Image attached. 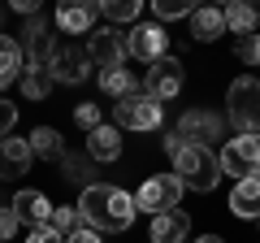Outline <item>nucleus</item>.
Returning <instances> with one entry per match:
<instances>
[{
	"label": "nucleus",
	"instance_id": "1",
	"mask_svg": "<svg viewBox=\"0 0 260 243\" xmlns=\"http://www.w3.org/2000/svg\"><path fill=\"white\" fill-rule=\"evenodd\" d=\"M78 213L100 234H117V230H130V222H135L139 208H135V196L130 191L109 187V183H87L83 196H78Z\"/></svg>",
	"mask_w": 260,
	"mask_h": 243
},
{
	"label": "nucleus",
	"instance_id": "2",
	"mask_svg": "<svg viewBox=\"0 0 260 243\" xmlns=\"http://www.w3.org/2000/svg\"><path fill=\"white\" fill-rule=\"evenodd\" d=\"M174 178L182 183V191H213L221 183L217 152L204 143H182V152L174 157Z\"/></svg>",
	"mask_w": 260,
	"mask_h": 243
},
{
	"label": "nucleus",
	"instance_id": "3",
	"mask_svg": "<svg viewBox=\"0 0 260 243\" xmlns=\"http://www.w3.org/2000/svg\"><path fill=\"white\" fill-rule=\"evenodd\" d=\"M113 117H117V131H156L165 122V104L139 87V92L113 100Z\"/></svg>",
	"mask_w": 260,
	"mask_h": 243
},
{
	"label": "nucleus",
	"instance_id": "4",
	"mask_svg": "<svg viewBox=\"0 0 260 243\" xmlns=\"http://www.w3.org/2000/svg\"><path fill=\"white\" fill-rule=\"evenodd\" d=\"M225 104H230V122L239 126V135L260 131V78L251 74L234 78L230 92H225Z\"/></svg>",
	"mask_w": 260,
	"mask_h": 243
},
{
	"label": "nucleus",
	"instance_id": "5",
	"mask_svg": "<svg viewBox=\"0 0 260 243\" xmlns=\"http://www.w3.org/2000/svg\"><path fill=\"white\" fill-rule=\"evenodd\" d=\"M217 165H221V178H247V174H260V131L251 135H239V139H225L221 143V157H217Z\"/></svg>",
	"mask_w": 260,
	"mask_h": 243
},
{
	"label": "nucleus",
	"instance_id": "6",
	"mask_svg": "<svg viewBox=\"0 0 260 243\" xmlns=\"http://www.w3.org/2000/svg\"><path fill=\"white\" fill-rule=\"evenodd\" d=\"M178 200H182V183H178L174 174H148L143 187L135 191V208H139V213H152V217L178 208Z\"/></svg>",
	"mask_w": 260,
	"mask_h": 243
},
{
	"label": "nucleus",
	"instance_id": "7",
	"mask_svg": "<svg viewBox=\"0 0 260 243\" xmlns=\"http://www.w3.org/2000/svg\"><path fill=\"white\" fill-rule=\"evenodd\" d=\"M126 52L135 56V61H160V56H169V35L160 22H139V26L126 31Z\"/></svg>",
	"mask_w": 260,
	"mask_h": 243
},
{
	"label": "nucleus",
	"instance_id": "8",
	"mask_svg": "<svg viewBox=\"0 0 260 243\" xmlns=\"http://www.w3.org/2000/svg\"><path fill=\"white\" fill-rule=\"evenodd\" d=\"M87 48L70 44V39H61V44H52V56H48V74H52V83H83L87 78Z\"/></svg>",
	"mask_w": 260,
	"mask_h": 243
},
{
	"label": "nucleus",
	"instance_id": "9",
	"mask_svg": "<svg viewBox=\"0 0 260 243\" xmlns=\"http://www.w3.org/2000/svg\"><path fill=\"white\" fill-rule=\"evenodd\" d=\"M182 83H186L182 61H178V56H160V61L148 66V83H143V92L156 96V100L165 104V100H174V96H182Z\"/></svg>",
	"mask_w": 260,
	"mask_h": 243
},
{
	"label": "nucleus",
	"instance_id": "10",
	"mask_svg": "<svg viewBox=\"0 0 260 243\" xmlns=\"http://www.w3.org/2000/svg\"><path fill=\"white\" fill-rule=\"evenodd\" d=\"M126 35H121L117 26H100V31H91V39H87V61L91 66H100V70H109V66H126Z\"/></svg>",
	"mask_w": 260,
	"mask_h": 243
},
{
	"label": "nucleus",
	"instance_id": "11",
	"mask_svg": "<svg viewBox=\"0 0 260 243\" xmlns=\"http://www.w3.org/2000/svg\"><path fill=\"white\" fill-rule=\"evenodd\" d=\"M221 131H225V122L217 117V113H208V109H186L182 117H178V135H182L186 143H213V139H221Z\"/></svg>",
	"mask_w": 260,
	"mask_h": 243
},
{
	"label": "nucleus",
	"instance_id": "12",
	"mask_svg": "<svg viewBox=\"0 0 260 243\" xmlns=\"http://www.w3.org/2000/svg\"><path fill=\"white\" fill-rule=\"evenodd\" d=\"M100 18V0H56V26L65 35H83Z\"/></svg>",
	"mask_w": 260,
	"mask_h": 243
},
{
	"label": "nucleus",
	"instance_id": "13",
	"mask_svg": "<svg viewBox=\"0 0 260 243\" xmlns=\"http://www.w3.org/2000/svg\"><path fill=\"white\" fill-rule=\"evenodd\" d=\"M22 35H26V66H48V56H52V31H48V18L44 13H30L26 26H22Z\"/></svg>",
	"mask_w": 260,
	"mask_h": 243
},
{
	"label": "nucleus",
	"instance_id": "14",
	"mask_svg": "<svg viewBox=\"0 0 260 243\" xmlns=\"http://www.w3.org/2000/svg\"><path fill=\"white\" fill-rule=\"evenodd\" d=\"M52 208L56 204L44 196V191H35V187H22L18 196H13V213H18V222H26V226H48Z\"/></svg>",
	"mask_w": 260,
	"mask_h": 243
},
{
	"label": "nucleus",
	"instance_id": "15",
	"mask_svg": "<svg viewBox=\"0 0 260 243\" xmlns=\"http://www.w3.org/2000/svg\"><path fill=\"white\" fill-rule=\"evenodd\" d=\"M230 213L243 217V222H251V217L260 222V174H247V178L234 183V191H230Z\"/></svg>",
	"mask_w": 260,
	"mask_h": 243
},
{
	"label": "nucleus",
	"instance_id": "16",
	"mask_svg": "<svg viewBox=\"0 0 260 243\" xmlns=\"http://www.w3.org/2000/svg\"><path fill=\"white\" fill-rule=\"evenodd\" d=\"M191 239V217L182 208H169V213L152 217V243H186Z\"/></svg>",
	"mask_w": 260,
	"mask_h": 243
},
{
	"label": "nucleus",
	"instance_id": "17",
	"mask_svg": "<svg viewBox=\"0 0 260 243\" xmlns=\"http://www.w3.org/2000/svg\"><path fill=\"white\" fill-rule=\"evenodd\" d=\"M30 143L26 139H0V178H5V183H9V178H22L30 169Z\"/></svg>",
	"mask_w": 260,
	"mask_h": 243
},
{
	"label": "nucleus",
	"instance_id": "18",
	"mask_svg": "<svg viewBox=\"0 0 260 243\" xmlns=\"http://www.w3.org/2000/svg\"><path fill=\"white\" fill-rule=\"evenodd\" d=\"M221 18H225V31H234V35L260 31V0H230L221 9Z\"/></svg>",
	"mask_w": 260,
	"mask_h": 243
},
{
	"label": "nucleus",
	"instance_id": "19",
	"mask_svg": "<svg viewBox=\"0 0 260 243\" xmlns=\"http://www.w3.org/2000/svg\"><path fill=\"white\" fill-rule=\"evenodd\" d=\"M87 157L91 161H117L121 157V131L117 126H95V131H87Z\"/></svg>",
	"mask_w": 260,
	"mask_h": 243
},
{
	"label": "nucleus",
	"instance_id": "20",
	"mask_svg": "<svg viewBox=\"0 0 260 243\" xmlns=\"http://www.w3.org/2000/svg\"><path fill=\"white\" fill-rule=\"evenodd\" d=\"M191 35L200 39V44H213L217 35H225V18L217 5H195L191 9Z\"/></svg>",
	"mask_w": 260,
	"mask_h": 243
},
{
	"label": "nucleus",
	"instance_id": "21",
	"mask_svg": "<svg viewBox=\"0 0 260 243\" xmlns=\"http://www.w3.org/2000/svg\"><path fill=\"white\" fill-rule=\"evenodd\" d=\"M22 70H26V52H22V44L9 39V35H0V87L18 83Z\"/></svg>",
	"mask_w": 260,
	"mask_h": 243
},
{
	"label": "nucleus",
	"instance_id": "22",
	"mask_svg": "<svg viewBox=\"0 0 260 243\" xmlns=\"http://www.w3.org/2000/svg\"><path fill=\"white\" fill-rule=\"evenodd\" d=\"M26 143H30V157H44V161H61V152H65L61 131H56V126H35Z\"/></svg>",
	"mask_w": 260,
	"mask_h": 243
},
{
	"label": "nucleus",
	"instance_id": "23",
	"mask_svg": "<svg viewBox=\"0 0 260 243\" xmlns=\"http://www.w3.org/2000/svg\"><path fill=\"white\" fill-rule=\"evenodd\" d=\"M100 92H104V96H113V100H121V96L139 92V83H135V74H130V70L109 66V70H100Z\"/></svg>",
	"mask_w": 260,
	"mask_h": 243
},
{
	"label": "nucleus",
	"instance_id": "24",
	"mask_svg": "<svg viewBox=\"0 0 260 243\" xmlns=\"http://www.w3.org/2000/svg\"><path fill=\"white\" fill-rule=\"evenodd\" d=\"M18 83H22V96H30V100H44V96L52 92V74H48L44 66H26Z\"/></svg>",
	"mask_w": 260,
	"mask_h": 243
},
{
	"label": "nucleus",
	"instance_id": "25",
	"mask_svg": "<svg viewBox=\"0 0 260 243\" xmlns=\"http://www.w3.org/2000/svg\"><path fill=\"white\" fill-rule=\"evenodd\" d=\"M143 9V0H100V13L109 18V26H121V22H135Z\"/></svg>",
	"mask_w": 260,
	"mask_h": 243
},
{
	"label": "nucleus",
	"instance_id": "26",
	"mask_svg": "<svg viewBox=\"0 0 260 243\" xmlns=\"http://www.w3.org/2000/svg\"><path fill=\"white\" fill-rule=\"evenodd\" d=\"M48 226H52L56 234H70V230H78L83 226V213H78V204H61V208H52V217H48Z\"/></svg>",
	"mask_w": 260,
	"mask_h": 243
},
{
	"label": "nucleus",
	"instance_id": "27",
	"mask_svg": "<svg viewBox=\"0 0 260 243\" xmlns=\"http://www.w3.org/2000/svg\"><path fill=\"white\" fill-rule=\"evenodd\" d=\"M195 0H152V13L156 22H178V18H191Z\"/></svg>",
	"mask_w": 260,
	"mask_h": 243
},
{
	"label": "nucleus",
	"instance_id": "28",
	"mask_svg": "<svg viewBox=\"0 0 260 243\" xmlns=\"http://www.w3.org/2000/svg\"><path fill=\"white\" fill-rule=\"evenodd\" d=\"M234 56H239L243 66H260V35L256 31H247V35L234 39Z\"/></svg>",
	"mask_w": 260,
	"mask_h": 243
},
{
	"label": "nucleus",
	"instance_id": "29",
	"mask_svg": "<svg viewBox=\"0 0 260 243\" xmlns=\"http://www.w3.org/2000/svg\"><path fill=\"white\" fill-rule=\"evenodd\" d=\"M61 169H65L70 183H78V178L91 174V157H70V152H61Z\"/></svg>",
	"mask_w": 260,
	"mask_h": 243
},
{
	"label": "nucleus",
	"instance_id": "30",
	"mask_svg": "<svg viewBox=\"0 0 260 243\" xmlns=\"http://www.w3.org/2000/svg\"><path fill=\"white\" fill-rule=\"evenodd\" d=\"M74 122H78V126H83V131H95V126H100V104H78V109H74Z\"/></svg>",
	"mask_w": 260,
	"mask_h": 243
},
{
	"label": "nucleus",
	"instance_id": "31",
	"mask_svg": "<svg viewBox=\"0 0 260 243\" xmlns=\"http://www.w3.org/2000/svg\"><path fill=\"white\" fill-rule=\"evenodd\" d=\"M13 126H18V109H13L9 100H0V139H9Z\"/></svg>",
	"mask_w": 260,
	"mask_h": 243
},
{
	"label": "nucleus",
	"instance_id": "32",
	"mask_svg": "<svg viewBox=\"0 0 260 243\" xmlns=\"http://www.w3.org/2000/svg\"><path fill=\"white\" fill-rule=\"evenodd\" d=\"M61 243H104V239H100V230H95V226H87V222H83L78 230H70V234H65Z\"/></svg>",
	"mask_w": 260,
	"mask_h": 243
},
{
	"label": "nucleus",
	"instance_id": "33",
	"mask_svg": "<svg viewBox=\"0 0 260 243\" xmlns=\"http://www.w3.org/2000/svg\"><path fill=\"white\" fill-rule=\"evenodd\" d=\"M18 213H13V204L9 208H0V243H5V239H13V234H18Z\"/></svg>",
	"mask_w": 260,
	"mask_h": 243
},
{
	"label": "nucleus",
	"instance_id": "34",
	"mask_svg": "<svg viewBox=\"0 0 260 243\" xmlns=\"http://www.w3.org/2000/svg\"><path fill=\"white\" fill-rule=\"evenodd\" d=\"M26 243H61V234H56L52 226H30V239Z\"/></svg>",
	"mask_w": 260,
	"mask_h": 243
},
{
	"label": "nucleus",
	"instance_id": "35",
	"mask_svg": "<svg viewBox=\"0 0 260 243\" xmlns=\"http://www.w3.org/2000/svg\"><path fill=\"white\" fill-rule=\"evenodd\" d=\"M39 5H44V0H9V9H13V13H22V18L39 13Z\"/></svg>",
	"mask_w": 260,
	"mask_h": 243
},
{
	"label": "nucleus",
	"instance_id": "36",
	"mask_svg": "<svg viewBox=\"0 0 260 243\" xmlns=\"http://www.w3.org/2000/svg\"><path fill=\"white\" fill-rule=\"evenodd\" d=\"M182 143H186V139H182L178 131H169V135H165V152H169V157H178V152H182Z\"/></svg>",
	"mask_w": 260,
	"mask_h": 243
},
{
	"label": "nucleus",
	"instance_id": "37",
	"mask_svg": "<svg viewBox=\"0 0 260 243\" xmlns=\"http://www.w3.org/2000/svg\"><path fill=\"white\" fill-rule=\"evenodd\" d=\"M195 243H225V239H221V234H200Z\"/></svg>",
	"mask_w": 260,
	"mask_h": 243
}]
</instances>
